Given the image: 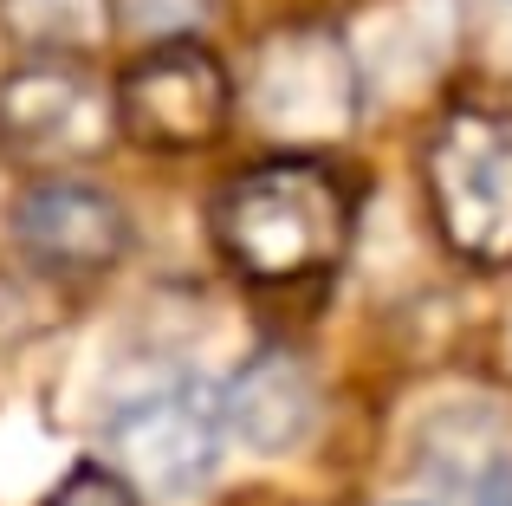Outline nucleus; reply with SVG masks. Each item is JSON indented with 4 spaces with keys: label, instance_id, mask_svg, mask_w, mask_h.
Segmentation results:
<instances>
[{
    "label": "nucleus",
    "instance_id": "nucleus-6",
    "mask_svg": "<svg viewBox=\"0 0 512 506\" xmlns=\"http://www.w3.org/2000/svg\"><path fill=\"white\" fill-rule=\"evenodd\" d=\"M234 85H227L221 59L201 46H163L143 52L124 78H117V130L143 143V150H201L221 137Z\"/></svg>",
    "mask_w": 512,
    "mask_h": 506
},
{
    "label": "nucleus",
    "instance_id": "nucleus-2",
    "mask_svg": "<svg viewBox=\"0 0 512 506\" xmlns=\"http://www.w3.org/2000/svg\"><path fill=\"white\" fill-rule=\"evenodd\" d=\"M435 228L461 260L512 266V111H454L422 156Z\"/></svg>",
    "mask_w": 512,
    "mask_h": 506
},
{
    "label": "nucleus",
    "instance_id": "nucleus-8",
    "mask_svg": "<svg viewBox=\"0 0 512 506\" xmlns=\"http://www.w3.org/2000/svg\"><path fill=\"white\" fill-rule=\"evenodd\" d=\"M221 409L253 448L279 455V448H292L312 429V383H305V370L292 357H260V364H247L227 383Z\"/></svg>",
    "mask_w": 512,
    "mask_h": 506
},
{
    "label": "nucleus",
    "instance_id": "nucleus-10",
    "mask_svg": "<svg viewBox=\"0 0 512 506\" xmlns=\"http://www.w3.org/2000/svg\"><path fill=\"white\" fill-rule=\"evenodd\" d=\"M46 506H143V500H137V487L117 481L111 468H72Z\"/></svg>",
    "mask_w": 512,
    "mask_h": 506
},
{
    "label": "nucleus",
    "instance_id": "nucleus-7",
    "mask_svg": "<svg viewBox=\"0 0 512 506\" xmlns=\"http://www.w3.org/2000/svg\"><path fill=\"white\" fill-rule=\"evenodd\" d=\"M13 228H20V247L33 253L46 273H72V279L104 273L130 241L124 208H117L111 195L85 189V182H39L20 202Z\"/></svg>",
    "mask_w": 512,
    "mask_h": 506
},
{
    "label": "nucleus",
    "instance_id": "nucleus-5",
    "mask_svg": "<svg viewBox=\"0 0 512 506\" xmlns=\"http://www.w3.org/2000/svg\"><path fill=\"white\" fill-rule=\"evenodd\" d=\"M247 98L273 137L318 143V137H344L357 124L363 91H357V65H350L344 39L331 26H279L273 39H260Z\"/></svg>",
    "mask_w": 512,
    "mask_h": 506
},
{
    "label": "nucleus",
    "instance_id": "nucleus-9",
    "mask_svg": "<svg viewBox=\"0 0 512 506\" xmlns=\"http://www.w3.org/2000/svg\"><path fill=\"white\" fill-rule=\"evenodd\" d=\"M0 26L39 52H91L111 33V0H0Z\"/></svg>",
    "mask_w": 512,
    "mask_h": 506
},
{
    "label": "nucleus",
    "instance_id": "nucleus-1",
    "mask_svg": "<svg viewBox=\"0 0 512 506\" xmlns=\"http://www.w3.org/2000/svg\"><path fill=\"white\" fill-rule=\"evenodd\" d=\"M350 241V195L325 163L279 156L234 176L214 202V247L260 286H299L338 266Z\"/></svg>",
    "mask_w": 512,
    "mask_h": 506
},
{
    "label": "nucleus",
    "instance_id": "nucleus-3",
    "mask_svg": "<svg viewBox=\"0 0 512 506\" xmlns=\"http://www.w3.org/2000/svg\"><path fill=\"white\" fill-rule=\"evenodd\" d=\"M221 429L227 409L208 383H163V390L130 396L111 416L104 442H111V474L143 494H201L221 461Z\"/></svg>",
    "mask_w": 512,
    "mask_h": 506
},
{
    "label": "nucleus",
    "instance_id": "nucleus-4",
    "mask_svg": "<svg viewBox=\"0 0 512 506\" xmlns=\"http://www.w3.org/2000/svg\"><path fill=\"white\" fill-rule=\"evenodd\" d=\"M117 91L72 59H33L0 78V156L26 169H72L111 143Z\"/></svg>",
    "mask_w": 512,
    "mask_h": 506
}]
</instances>
